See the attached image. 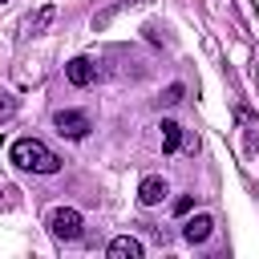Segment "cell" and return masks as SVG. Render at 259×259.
I'll return each instance as SVG.
<instances>
[{"mask_svg":"<svg viewBox=\"0 0 259 259\" xmlns=\"http://www.w3.org/2000/svg\"><path fill=\"white\" fill-rule=\"evenodd\" d=\"M20 170H32V174H57L61 170V158L45 146V142H36V138H20V142H12V154H8Z\"/></svg>","mask_w":259,"mask_h":259,"instance_id":"obj_1","label":"cell"},{"mask_svg":"<svg viewBox=\"0 0 259 259\" xmlns=\"http://www.w3.org/2000/svg\"><path fill=\"white\" fill-rule=\"evenodd\" d=\"M81 227H85V219H81V210H73V206H57V210L49 214V231H53V239H61V243L81 239Z\"/></svg>","mask_w":259,"mask_h":259,"instance_id":"obj_2","label":"cell"},{"mask_svg":"<svg viewBox=\"0 0 259 259\" xmlns=\"http://www.w3.org/2000/svg\"><path fill=\"white\" fill-rule=\"evenodd\" d=\"M53 125H57V134L61 138H85L89 130H93V121H89V113H81V109H61L57 117H53Z\"/></svg>","mask_w":259,"mask_h":259,"instance_id":"obj_3","label":"cell"},{"mask_svg":"<svg viewBox=\"0 0 259 259\" xmlns=\"http://www.w3.org/2000/svg\"><path fill=\"white\" fill-rule=\"evenodd\" d=\"M65 77H69V85L85 89V85H93V81H97V65H93L89 57H73V61L65 65Z\"/></svg>","mask_w":259,"mask_h":259,"instance_id":"obj_4","label":"cell"},{"mask_svg":"<svg viewBox=\"0 0 259 259\" xmlns=\"http://www.w3.org/2000/svg\"><path fill=\"white\" fill-rule=\"evenodd\" d=\"M166 194H170V186H166V178H158V174L142 178V186H138V198H142V206H158Z\"/></svg>","mask_w":259,"mask_h":259,"instance_id":"obj_5","label":"cell"},{"mask_svg":"<svg viewBox=\"0 0 259 259\" xmlns=\"http://www.w3.org/2000/svg\"><path fill=\"white\" fill-rule=\"evenodd\" d=\"M109 259H142L146 255V247L134 239V235H117V239H109Z\"/></svg>","mask_w":259,"mask_h":259,"instance_id":"obj_6","label":"cell"},{"mask_svg":"<svg viewBox=\"0 0 259 259\" xmlns=\"http://www.w3.org/2000/svg\"><path fill=\"white\" fill-rule=\"evenodd\" d=\"M210 231H214V219H210V214H194V219L182 227V239H186V243H206Z\"/></svg>","mask_w":259,"mask_h":259,"instance_id":"obj_7","label":"cell"},{"mask_svg":"<svg viewBox=\"0 0 259 259\" xmlns=\"http://www.w3.org/2000/svg\"><path fill=\"white\" fill-rule=\"evenodd\" d=\"M53 16H57V8H53V4L36 8V16H28V20H24V36H40V32L53 24Z\"/></svg>","mask_w":259,"mask_h":259,"instance_id":"obj_8","label":"cell"},{"mask_svg":"<svg viewBox=\"0 0 259 259\" xmlns=\"http://www.w3.org/2000/svg\"><path fill=\"white\" fill-rule=\"evenodd\" d=\"M138 4H146V0H117V4H109V8H101L97 16H93V32H101L117 12H125V8H138Z\"/></svg>","mask_w":259,"mask_h":259,"instance_id":"obj_9","label":"cell"},{"mask_svg":"<svg viewBox=\"0 0 259 259\" xmlns=\"http://www.w3.org/2000/svg\"><path fill=\"white\" fill-rule=\"evenodd\" d=\"M178 146H182V125L178 121H162V150L174 154Z\"/></svg>","mask_w":259,"mask_h":259,"instance_id":"obj_10","label":"cell"},{"mask_svg":"<svg viewBox=\"0 0 259 259\" xmlns=\"http://www.w3.org/2000/svg\"><path fill=\"white\" fill-rule=\"evenodd\" d=\"M8 117H16V97L0 93V121H8Z\"/></svg>","mask_w":259,"mask_h":259,"instance_id":"obj_11","label":"cell"},{"mask_svg":"<svg viewBox=\"0 0 259 259\" xmlns=\"http://www.w3.org/2000/svg\"><path fill=\"white\" fill-rule=\"evenodd\" d=\"M182 93H186V89H182V85L174 81V85H170V89L162 93V101H166V105H178V101H182Z\"/></svg>","mask_w":259,"mask_h":259,"instance_id":"obj_12","label":"cell"},{"mask_svg":"<svg viewBox=\"0 0 259 259\" xmlns=\"http://www.w3.org/2000/svg\"><path fill=\"white\" fill-rule=\"evenodd\" d=\"M190 206H194V198H190V194H182V198H174V214H186Z\"/></svg>","mask_w":259,"mask_h":259,"instance_id":"obj_13","label":"cell"},{"mask_svg":"<svg viewBox=\"0 0 259 259\" xmlns=\"http://www.w3.org/2000/svg\"><path fill=\"white\" fill-rule=\"evenodd\" d=\"M0 4H8V0H0Z\"/></svg>","mask_w":259,"mask_h":259,"instance_id":"obj_14","label":"cell"}]
</instances>
